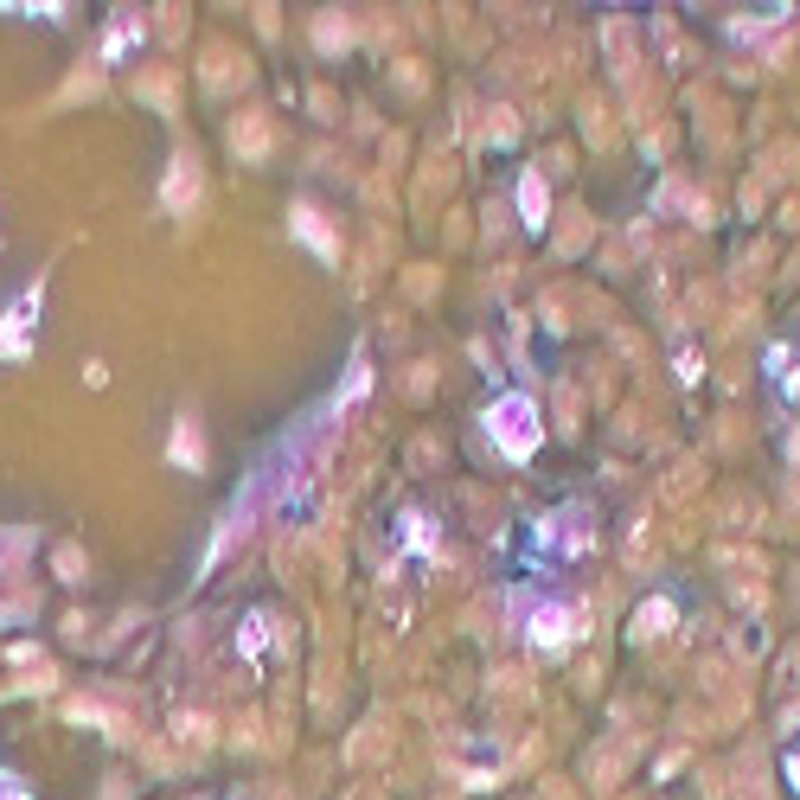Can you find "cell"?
I'll return each instance as SVG.
<instances>
[{
	"label": "cell",
	"instance_id": "6da1fadb",
	"mask_svg": "<svg viewBox=\"0 0 800 800\" xmlns=\"http://www.w3.org/2000/svg\"><path fill=\"white\" fill-rule=\"evenodd\" d=\"M493 436H500V448H507L512 462H525V455L538 448V436H545V423H538L532 398H500V403H493Z\"/></svg>",
	"mask_w": 800,
	"mask_h": 800
},
{
	"label": "cell",
	"instance_id": "3957f363",
	"mask_svg": "<svg viewBox=\"0 0 800 800\" xmlns=\"http://www.w3.org/2000/svg\"><path fill=\"white\" fill-rule=\"evenodd\" d=\"M532 641L557 647V641H564V609H538V615H532Z\"/></svg>",
	"mask_w": 800,
	"mask_h": 800
},
{
	"label": "cell",
	"instance_id": "277c9868",
	"mask_svg": "<svg viewBox=\"0 0 800 800\" xmlns=\"http://www.w3.org/2000/svg\"><path fill=\"white\" fill-rule=\"evenodd\" d=\"M0 800H33L26 788H13V781H0Z\"/></svg>",
	"mask_w": 800,
	"mask_h": 800
},
{
	"label": "cell",
	"instance_id": "7a4b0ae2",
	"mask_svg": "<svg viewBox=\"0 0 800 800\" xmlns=\"http://www.w3.org/2000/svg\"><path fill=\"white\" fill-rule=\"evenodd\" d=\"M38 301H45V289H20L13 301H7V314H0V359H26L38 340Z\"/></svg>",
	"mask_w": 800,
	"mask_h": 800
}]
</instances>
